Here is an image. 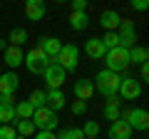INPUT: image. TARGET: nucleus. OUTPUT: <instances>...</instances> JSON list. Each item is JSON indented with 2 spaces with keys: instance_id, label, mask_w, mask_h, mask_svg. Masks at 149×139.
<instances>
[{
  "instance_id": "obj_25",
  "label": "nucleus",
  "mask_w": 149,
  "mask_h": 139,
  "mask_svg": "<svg viewBox=\"0 0 149 139\" xmlns=\"http://www.w3.org/2000/svg\"><path fill=\"white\" fill-rule=\"evenodd\" d=\"M8 40H10V45L20 47V45L27 40V30H25V27H13V30H10V38H8Z\"/></svg>"
},
{
  "instance_id": "obj_37",
  "label": "nucleus",
  "mask_w": 149,
  "mask_h": 139,
  "mask_svg": "<svg viewBox=\"0 0 149 139\" xmlns=\"http://www.w3.org/2000/svg\"><path fill=\"white\" fill-rule=\"evenodd\" d=\"M85 139H97V137H85Z\"/></svg>"
},
{
  "instance_id": "obj_34",
  "label": "nucleus",
  "mask_w": 149,
  "mask_h": 139,
  "mask_svg": "<svg viewBox=\"0 0 149 139\" xmlns=\"http://www.w3.org/2000/svg\"><path fill=\"white\" fill-rule=\"evenodd\" d=\"M35 139H57L55 132H35Z\"/></svg>"
},
{
  "instance_id": "obj_5",
  "label": "nucleus",
  "mask_w": 149,
  "mask_h": 139,
  "mask_svg": "<svg viewBox=\"0 0 149 139\" xmlns=\"http://www.w3.org/2000/svg\"><path fill=\"white\" fill-rule=\"evenodd\" d=\"M119 119H124V122L132 127V132H147L149 129V114H147V109H142V107H134V109H129V112H124Z\"/></svg>"
},
{
  "instance_id": "obj_7",
  "label": "nucleus",
  "mask_w": 149,
  "mask_h": 139,
  "mask_svg": "<svg viewBox=\"0 0 149 139\" xmlns=\"http://www.w3.org/2000/svg\"><path fill=\"white\" fill-rule=\"evenodd\" d=\"M117 38H119V47H124V50H132L137 45V30H134L132 20H124L122 17V22L117 27Z\"/></svg>"
},
{
  "instance_id": "obj_28",
  "label": "nucleus",
  "mask_w": 149,
  "mask_h": 139,
  "mask_svg": "<svg viewBox=\"0 0 149 139\" xmlns=\"http://www.w3.org/2000/svg\"><path fill=\"white\" fill-rule=\"evenodd\" d=\"M102 45H104V50H112V47H119V38L117 32H104V38H100Z\"/></svg>"
},
{
  "instance_id": "obj_35",
  "label": "nucleus",
  "mask_w": 149,
  "mask_h": 139,
  "mask_svg": "<svg viewBox=\"0 0 149 139\" xmlns=\"http://www.w3.org/2000/svg\"><path fill=\"white\" fill-rule=\"evenodd\" d=\"M147 77H149V62H144L142 65V80H147Z\"/></svg>"
},
{
  "instance_id": "obj_31",
  "label": "nucleus",
  "mask_w": 149,
  "mask_h": 139,
  "mask_svg": "<svg viewBox=\"0 0 149 139\" xmlns=\"http://www.w3.org/2000/svg\"><path fill=\"white\" fill-rule=\"evenodd\" d=\"M70 109H72V114H85V112H87V102H82V99H74Z\"/></svg>"
},
{
  "instance_id": "obj_20",
  "label": "nucleus",
  "mask_w": 149,
  "mask_h": 139,
  "mask_svg": "<svg viewBox=\"0 0 149 139\" xmlns=\"http://www.w3.org/2000/svg\"><path fill=\"white\" fill-rule=\"evenodd\" d=\"M87 25H90V17H87V13H70V27L77 32L87 30Z\"/></svg>"
},
{
  "instance_id": "obj_10",
  "label": "nucleus",
  "mask_w": 149,
  "mask_h": 139,
  "mask_svg": "<svg viewBox=\"0 0 149 139\" xmlns=\"http://www.w3.org/2000/svg\"><path fill=\"white\" fill-rule=\"evenodd\" d=\"M37 47L45 52V57L50 60V62H55V57L60 55V50H62V42H60L57 38H40V42H37Z\"/></svg>"
},
{
  "instance_id": "obj_29",
  "label": "nucleus",
  "mask_w": 149,
  "mask_h": 139,
  "mask_svg": "<svg viewBox=\"0 0 149 139\" xmlns=\"http://www.w3.org/2000/svg\"><path fill=\"white\" fill-rule=\"evenodd\" d=\"M0 139H17V132L13 124H0Z\"/></svg>"
},
{
  "instance_id": "obj_14",
  "label": "nucleus",
  "mask_w": 149,
  "mask_h": 139,
  "mask_svg": "<svg viewBox=\"0 0 149 139\" xmlns=\"http://www.w3.org/2000/svg\"><path fill=\"white\" fill-rule=\"evenodd\" d=\"M119 22H122V15H119V13H114V10H104V13L100 15V25L104 27L107 32H117Z\"/></svg>"
},
{
  "instance_id": "obj_6",
  "label": "nucleus",
  "mask_w": 149,
  "mask_h": 139,
  "mask_svg": "<svg viewBox=\"0 0 149 139\" xmlns=\"http://www.w3.org/2000/svg\"><path fill=\"white\" fill-rule=\"evenodd\" d=\"M55 62H57L65 72L77 70V65H80V50H77V45H62V50H60V55L55 57Z\"/></svg>"
},
{
  "instance_id": "obj_18",
  "label": "nucleus",
  "mask_w": 149,
  "mask_h": 139,
  "mask_svg": "<svg viewBox=\"0 0 149 139\" xmlns=\"http://www.w3.org/2000/svg\"><path fill=\"white\" fill-rule=\"evenodd\" d=\"M5 65L13 67V72H15V70L22 65V50L15 47V45H8V50H5Z\"/></svg>"
},
{
  "instance_id": "obj_4",
  "label": "nucleus",
  "mask_w": 149,
  "mask_h": 139,
  "mask_svg": "<svg viewBox=\"0 0 149 139\" xmlns=\"http://www.w3.org/2000/svg\"><path fill=\"white\" fill-rule=\"evenodd\" d=\"M22 65H25V67L30 70L32 75H42L45 70H47L50 60L45 57V52H42L40 47H32L30 52H25V55H22Z\"/></svg>"
},
{
  "instance_id": "obj_3",
  "label": "nucleus",
  "mask_w": 149,
  "mask_h": 139,
  "mask_svg": "<svg viewBox=\"0 0 149 139\" xmlns=\"http://www.w3.org/2000/svg\"><path fill=\"white\" fill-rule=\"evenodd\" d=\"M30 122L35 124V129H40V132H55V127H57V114L50 107H40V109L32 112Z\"/></svg>"
},
{
  "instance_id": "obj_36",
  "label": "nucleus",
  "mask_w": 149,
  "mask_h": 139,
  "mask_svg": "<svg viewBox=\"0 0 149 139\" xmlns=\"http://www.w3.org/2000/svg\"><path fill=\"white\" fill-rule=\"evenodd\" d=\"M0 50H3V52L8 50V42H5V40H0Z\"/></svg>"
},
{
  "instance_id": "obj_17",
  "label": "nucleus",
  "mask_w": 149,
  "mask_h": 139,
  "mask_svg": "<svg viewBox=\"0 0 149 139\" xmlns=\"http://www.w3.org/2000/svg\"><path fill=\"white\" fill-rule=\"evenodd\" d=\"M85 52L90 55L92 60H102L107 50H104V45H102V40H100V38H90V40L85 42Z\"/></svg>"
},
{
  "instance_id": "obj_16",
  "label": "nucleus",
  "mask_w": 149,
  "mask_h": 139,
  "mask_svg": "<svg viewBox=\"0 0 149 139\" xmlns=\"http://www.w3.org/2000/svg\"><path fill=\"white\" fill-rule=\"evenodd\" d=\"M92 95H95V85H92V80H77V82H74V97H77V99L87 102Z\"/></svg>"
},
{
  "instance_id": "obj_13",
  "label": "nucleus",
  "mask_w": 149,
  "mask_h": 139,
  "mask_svg": "<svg viewBox=\"0 0 149 139\" xmlns=\"http://www.w3.org/2000/svg\"><path fill=\"white\" fill-rule=\"evenodd\" d=\"M45 10H47V8H45L42 0H27V3H25V17H27V20H32V22L42 20Z\"/></svg>"
},
{
  "instance_id": "obj_21",
  "label": "nucleus",
  "mask_w": 149,
  "mask_h": 139,
  "mask_svg": "<svg viewBox=\"0 0 149 139\" xmlns=\"http://www.w3.org/2000/svg\"><path fill=\"white\" fill-rule=\"evenodd\" d=\"M149 60V50L147 47H142V45H134L132 50H129V65H144Z\"/></svg>"
},
{
  "instance_id": "obj_32",
  "label": "nucleus",
  "mask_w": 149,
  "mask_h": 139,
  "mask_svg": "<svg viewBox=\"0 0 149 139\" xmlns=\"http://www.w3.org/2000/svg\"><path fill=\"white\" fill-rule=\"evenodd\" d=\"M72 13H87V3L85 0H72Z\"/></svg>"
},
{
  "instance_id": "obj_30",
  "label": "nucleus",
  "mask_w": 149,
  "mask_h": 139,
  "mask_svg": "<svg viewBox=\"0 0 149 139\" xmlns=\"http://www.w3.org/2000/svg\"><path fill=\"white\" fill-rule=\"evenodd\" d=\"M82 132H85V137H97V134H100V124H97L95 119H90V122H85Z\"/></svg>"
},
{
  "instance_id": "obj_19",
  "label": "nucleus",
  "mask_w": 149,
  "mask_h": 139,
  "mask_svg": "<svg viewBox=\"0 0 149 139\" xmlns=\"http://www.w3.org/2000/svg\"><path fill=\"white\" fill-rule=\"evenodd\" d=\"M119 117H122L119 99H117V97H114V99H107V104H104V119H109V122H117Z\"/></svg>"
},
{
  "instance_id": "obj_26",
  "label": "nucleus",
  "mask_w": 149,
  "mask_h": 139,
  "mask_svg": "<svg viewBox=\"0 0 149 139\" xmlns=\"http://www.w3.org/2000/svg\"><path fill=\"white\" fill-rule=\"evenodd\" d=\"M13 122H17V117H15V107L0 104V124H13Z\"/></svg>"
},
{
  "instance_id": "obj_1",
  "label": "nucleus",
  "mask_w": 149,
  "mask_h": 139,
  "mask_svg": "<svg viewBox=\"0 0 149 139\" xmlns=\"http://www.w3.org/2000/svg\"><path fill=\"white\" fill-rule=\"evenodd\" d=\"M119 82H122V77L117 75V72H109V70H102V72H97L95 77V90L100 92V95H104L107 99H114L117 97V90H119Z\"/></svg>"
},
{
  "instance_id": "obj_2",
  "label": "nucleus",
  "mask_w": 149,
  "mask_h": 139,
  "mask_svg": "<svg viewBox=\"0 0 149 139\" xmlns=\"http://www.w3.org/2000/svg\"><path fill=\"white\" fill-rule=\"evenodd\" d=\"M107 62V70L109 72H124V70L129 67V50H124V47H112V50H107L104 52V57H102Z\"/></svg>"
},
{
  "instance_id": "obj_12",
  "label": "nucleus",
  "mask_w": 149,
  "mask_h": 139,
  "mask_svg": "<svg viewBox=\"0 0 149 139\" xmlns=\"http://www.w3.org/2000/svg\"><path fill=\"white\" fill-rule=\"evenodd\" d=\"M107 137H109V139H132V127H129L124 119H117V122L109 124Z\"/></svg>"
},
{
  "instance_id": "obj_27",
  "label": "nucleus",
  "mask_w": 149,
  "mask_h": 139,
  "mask_svg": "<svg viewBox=\"0 0 149 139\" xmlns=\"http://www.w3.org/2000/svg\"><path fill=\"white\" fill-rule=\"evenodd\" d=\"M57 139H85V132L80 127H70V129H62L57 134Z\"/></svg>"
},
{
  "instance_id": "obj_24",
  "label": "nucleus",
  "mask_w": 149,
  "mask_h": 139,
  "mask_svg": "<svg viewBox=\"0 0 149 139\" xmlns=\"http://www.w3.org/2000/svg\"><path fill=\"white\" fill-rule=\"evenodd\" d=\"M32 109H40V107H47V99H45V92L42 90H32V95L27 97Z\"/></svg>"
},
{
  "instance_id": "obj_33",
  "label": "nucleus",
  "mask_w": 149,
  "mask_h": 139,
  "mask_svg": "<svg viewBox=\"0 0 149 139\" xmlns=\"http://www.w3.org/2000/svg\"><path fill=\"white\" fill-rule=\"evenodd\" d=\"M149 8V3L147 0H132V10H139V13H144Z\"/></svg>"
},
{
  "instance_id": "obj_8",
  "label": "nucleus",
  "mask_w": 149,
  "mask_h": 139,
  "mask_svg": "<svg viewBox=\"0 0 149 139\" xmlns=\"http://www.w3.org/2000/svg\"><path fill=\"white\" fill-rule=\"evenodd\" d=\"M65 72L62 67H60L57 62H50L47 65V70L42 72V77H45V82H47V87L50 90H62V85H65Z\"/></svg>"
},
{
  "instance_id": "obj_9",
  "label": "nucleus",
  "mask_w": 149,
  "mask_h": 139,
  "mask_svg": "<svg viewBox=\"0 0 149 139\" xmlns=\"http://www.w3.org/2000/svg\"><path fill=\"white\" fill-rule=\"evenodd\" d=\"M117 95H122L124 99H139L142 97V82L134 80V77H122Z\"/></svg>"
},
{
  "instance_id": "obj_23",
  "label": "nucleus",
  "mask_w": 149,
  "mask_h": 139,
  "mask_svg": "<svg viewBox=\"0 0 149 139\" xmlns=\"http://www.w3.org/2000/svg\"><path fill=\"white\" fill-rule=\"evenodd\" d=\"M32 112H35V109L30 107V102H27V99L15 102V117H17V119H30Z\"/></svg>"
},
{
  "instance_id": "obj_22",
  "label": "nucleus",
  "mask_w": 149,
  "mask_h": 139,
  "mask_svg": "<svg viewBox=\"0 0 149 139\" xmlns=\"http://www.w3.org/2000/svg\"><path fill=\"white\" fill-rule=\"evenodd\" d=\"M15 132H17V137L27 139V137L35 134V124H32L30 119H17V122H15Z\"/></svg>"
},
{
  "instance_id": "obj_15",
  "label": "nucleus",
  "mask_w": 149,
  "mask_h": 139,
  "mask_svg": "<svg viewBox=\"0 0 149 139\" xmlns=\"http://www.w3.org/2000/svg\"><path fill=\"white\" fill-rule=\"evenodd\" d=\"M45 99H47V107L52 109L55 114H57L60 109L67 104V99H65V92H62V90H50V92H45Z\"/></svg>"
},
{
  "instance_id": "obj_11",
  "label": "nucleus",
  "mask_w": 149,
  "mask_h": 139,
  "mask_svg": "<svg viewBox=\"0 0 149 139\" xmlns=\"http://www.w3.org/2000/svg\"><path fill=\"white\" fill-rule=\"evenodd\" d=\"M17 87H20L17 72H3V75H0V97L3 95H15Z\"/></svg>"
}]
</instances>
